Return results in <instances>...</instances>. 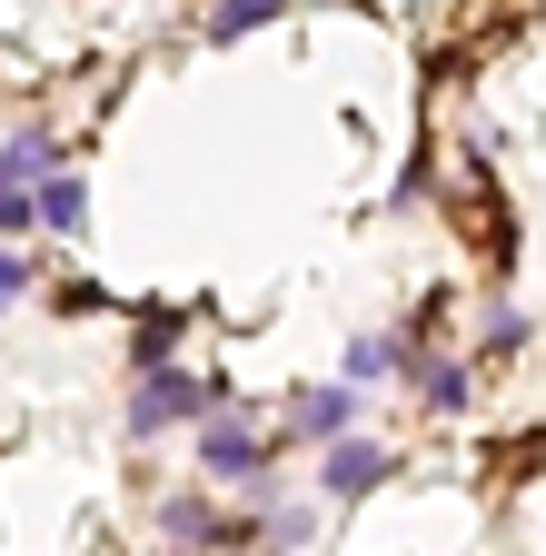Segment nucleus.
I'll list each match as a JSON object with an SVG mask.
<instances>
[{"mask_svg":"<svg viewBox=\"0 0 546 556\" xmlns=\"http://www.w3.org/2000/svg\"><path fill=\"white\" fill-rule=\"evenodd\" d=\"M60 169V139L50 129H11V139H0V189H40Z\"/></svg>","mask_w":546,"mask_h":556,"instance_id":"obj_5","label":"nucleus"},{"mask_svg":"<svg viewBox=\"0 0 546 556\" xmlns=\"http://www.w3.org/2000/svg\"><path fill=\"white\" fill-rule=\"evenodd\" d=\"M160 546H219V507L209 497H169L160 507Z\"/></svg>","mask_w":546,"mask_h":556,"instance_id":"obj_9","label":"nucleus"},{"mask_svg":"<svg viewBox=\"0 0 546 556\" xmlns=\"http://www.w3.org/2000/svg\"><path fill=\"white\" fill-rule=\"evenodd\" d=\"M358 417H368V388H348V378H328V388H299V397H289V428L318 438V447L358 438Z\"/></svg>","mask_w":546,"mask_h":556,"instance_id":"obj_4","label":"nucleus"},{"mask_svg":"<svg viewBox=\"0 0 546 556\" xmlns=\"http://www.w3.org/2000/svg\"><path fill=\"white\" fill-rule=\"evenodd\" d=\"M21 289H30V258H21V249H0V308H11Z\"/></svg>","mask_w":546,"mask_h":556,"instance_id":"obj_13","label":"nucleus"},{"mask_svg":"<svg viewBox=\"0 0 546 556\" xmlns=\"http://www.w3.org/2000/svg\"><path fill=\"white\" fill-rule=\"evenodd\" d=\"M40 219V189H0V239H21Z\"/></svg>","mask_w":546,"mask_h":556,"instance_id":"obj_12","label":"nucleus"},{"mask_svg":"<svg viewBox=\"0 0 546 556\" xmlns=\"http://www.w3.org/2000/svg\"><path fill=\"white\" fill-rule=\"evenodd\" d=\"M279 11H289V0H219V11H209V40H249V30H268Z\"/></svg>","mask_w":546,"mask_h":556,"instance_id":"obj_10","label":"nucleus"},{"mask_svg":"<svg viewBox=\"0 0 546 556\" xmlns=\"http://www.w3.org/2000/svg\"><path fill=\"white\" fill-rule=\"evenodd\" d=\"M179 308H140V318H129V368H169V348H179Z\"/></svg>","mask_w":546,"mask_h":556,"instance_id":"obj_8","label":"nucleus"},{"mask_svg":"<svg viewBox=\"0 0 546 556\" xmlns=\"http://www.w3.org/2000/svg\"><path fill=\"white\" fill-rule=\"evenodd\" d=\"M199 467H209L219 486H249V497H279V477H268V438H258V417L249 397H229L209 428H199Z\"/></svg>","mask_w":546,"mask_h":556,"instance_id":"obj_1","label":"nucleus"},{"mask_svg":"<svg viewBox=\"0 0 546 556\" xmlns=\"http://www.w3.org/2000/svg\"><path fill=\"white\" fill-rule=\"evenodd\" d=\"M229 388H199L189 368H140V388H129V438H169L189 428V417H219Z\"/></svg>","mask_w":546,"mask_h":556,"instance_id":"obj_2","label":"nucleus"},{"mask_svg":"<svg viewBox=\"0 0 546 556\" xmlns=\"http://www.w3.org/2000/svg\"><path fill=\"white\" fill-rule=\"evenodd\" d=\"M40 219H50L60 239H90V179H80V169H50V179H40Z\"/></svg>","mask_w":546,"mask_h":556,"instance_id":"obj_6","label":"nucleus"},{"mask_svg":"<svg viewBox=\"0 0 546 556\" xmlns=\"http://www.w3.org/2000/svg\"><path fill=\"white\" fill-rule=\"evenodd\" d=\"M388 477H397V447L358 428V438H338V447L318 457V497H328V507H358V497H378Z\"/></svg>","mask_w":546,"mask_h":556,"instance_id":"obj_3","label":"nucleus"},{"mask_svg":"<svg viewBox=\"0 0 546 556\" xmlns=\"http://www.w3.org/2000/svg\"><path fill=\"white\" fill-rule=\"evenodd\" d=\"M526 338H536V318H526L517 299H497V308H487V348H497V358H517Z\"/></svg>","mask_w":546,"mask_h":556,"instance_id":"obj_11","label":"nucleus"},{"mask_svg":"<svg viewBox=\"0 0 546 556\" xmlns=\"http://www.w3.org/2000/svg\"><path fill=\"white\" fill-rule=\"evenodd\" d=\"M418 397H428L437 417H467V397H477V368H467V358H418Z\"/></svg>","mask_w":546,"mask_h":556,"instance_id":"obj_7","label":"nucleus"}]
</instances>
